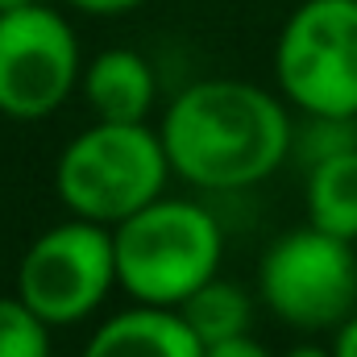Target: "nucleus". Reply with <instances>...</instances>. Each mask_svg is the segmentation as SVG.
I'll return each instance as SVG.
<instances>
[{
	"label": "nucleus",
	"instance_id": "nucleus-1",
	"mask_svg": "<svg viewBox=\"0 0 357 357\" xmlns=\"http://www.w3.org/2000/svg\"><path fill=\"white\" fill-rule=\"evenodd\" d=\"M171 175L199 191H245L270 178L291 154L287 100L250 79H199L162 112Z\"/></svg>",
	"mask_w": 357,
	"mask_h": 357
},
{
	"label": "nucleus",
	"instance_id": "nucleus-2",
	"mask_svg": "<svg viewBox=\"0 0 357 357\" xmlns=\"http://www.w3.org/2000/svg\"><path fill=\"white\" fill-rule=\"evenodd\" d=\"M116 287L133 303L178 307L195 287L220 274L225 233L216 216L191 199H167L137 208L112 225Z\"/></svg>",
	"mask_w": 357,
	"mask_h": 357
},
{
	"label": "nucleus",
	"instance_id": "nucleus-3",
	"mask_svg": "<svg viewBox=\"0 0 357 357\" xmlns=\"http://www.w3.org/2000/svg\"><path fill=\"white\" fill-rule=\"evenodd\" d=\"M171 178L158 129L146 121H96L75 133L54 167V191L71 216L121 225L154 204Z\"/></svg>",
	"mask_w": 357,
	"mask_h": 357
},
{
	"label": "nucleus",
	"instance_id": "nucleus-4",
	"mask_svg": "<svg viewBox=\"0 0 357 357\" xmlns=\"http://www.w3.org/2000/svg\"><path fill=\"white\" fill-rule=\"evenodd\" d=\"M274 79L303 116L357 121V0H303L274 42Z\"/></svg>",
	"mask_w": 357,
	"mask_h": 357
},
{
	"label": "nucleus",
	"instance_id": "nucleus-5",
	"mask_svg": "<svg viewBox=\"0 0 357 357\" xmlns=\"http://www.w3.org/2000/svg\"><path fill=\"white\" fill-rule=\"evenodd\" d=\"M258 291L270 312L299 328L324 333L357 312V250L316 225L291 229L258 262Z\"/></svg>",
	"mask_w": 357,
	"mask_h": 357
},
{
	"label": "nucleus",
	"instance_id": "nucleus-6",
	"mask_svg": "<svg viewBox=\"0 0 357 357\" xmlns=\"http://www.w3.org/2000/svg\"><path fill=\"white\" fill-rule=\"evenodd\" d=\"M112 287H116L112 229L84 216H71L33 237L17 262V295L50 328L88 320Z\"/></svg>",
	"mask_w": 357,
	"mask_h": 357
},
{
	"label": "nucleus",
	"instance_id": "nucleus-7",
	"mask_svg": "<svg viewBox=\"0 0 357 357\" xmlns=\"http://www.w3.org/2000/svg\"><path fill=\"white\" fill-rule=\"evenodd\" d=\"M84 59L71 21L46 4L0 13V112L46 121L79 88Z\"/></svg>",
	"mask_w": 357,
	"mask_h": 357
},
{
	"label": "nucleus",
	"instance_id": "nucleus-8",
	"mask_svg": "<svg viewBox=\"0 0 357 357\" xmlns=\"http://www.w3.org/2000/svg\"><path fill=\"white\" fill-rule=\"evenodd\" d=\"M79 357H204V345L175 307L133 303L108 316Z\"/></svg>",
	"mask_w": 357,
	"mask_h": 357
},
{
	"label": "nucleus",
	"instance_id": "nucleus-9",
	"mask_svg": "<svg viewBox=\"0 0 357 357\" xmlns=\"http://www.w3.org/2000/svg\"><path fill=\"white\" fill-rule=\"evenodd\" d=\"M79 88L96 121H146L158 100V75L146 63V54L129 46H112L100 50L84 67Z\"/></svg>",
	"mask_w": 357,
	"mask_h": 357
},
{
	"label": "nucleus",
	"instance_id": "nucleus-10",
	"mask_svg": "<svg viewBox=\"0 0 357 357\" xmlns=\"http://www.w3.org/2000/svg\"><path fill=\"white\" fill-rule=\"evenodd\" d=\"M303 199H307V225L357 241V146L312 162Z\"/></svg>",
	"mask_w": 357,
	"mask_h": 357
},
{
	"label": "nucleus",
	"instance_id": "nucleus-11",
	"mask_svg": "<svg viewBox=\"0 0 357 357\" xmlns=\"http://www.w3.org/2000/svg\"><path fill=\"white\" fill-rule=\"evenodd\" d=\"M175 312L199 337V345H220V341L245 337L254 324V299L245 295V287H237L220 274H212L204 287H195Z\"/></svg>",
	"mask_w": 357,
	"mask_h": 357
},
{
	"label": "nucleus",
	"instance_id": "nucleus-12",
	"mask_svg": "<svg viewBox=\"0 0 357 357\" xmlns=\"http://www.w3.org/2000/svg\"><path fill=\"white\" fill-rule=\"evenodd\" d=\"M0 357H50V324L17 291L0 295Z\"/></svg>",
	"mask_w": 357,
	"mask_h": 357
},
{
	"label": "nucleus",
	"instance_id": "nucleus-13",
	"mask_svg": "<svg viewBox=\"0 0 357 357\" xmlns=\"http://www.w3.org/2000/svg\"><path fill=\"white\" fill-rule=\"evenodd\" d=\"M349 146H357L354 116H307V125L295 129V137H291V154H299L307 167L337 150H349Z\"/></svg>",
	"mask_w": 357,
	"mask_h": 357
},
{
	"label": "nucleus",
	"instance_id": "nucleus-14",
	"mask_svg": "<svg viewBox=\"0 0 357 357\" xmlns=\"http://www.w3.org/2000/svg\"><path fill=\"white\" fill-rule=\"evenodd\" d=\"M204 357H274V354L245 333V337H233V341H220V345H204Z\"/></svg>",
	"mask_w": 357,
	"mask_h": 357
},
{
	"label": "nucleus",
	"instance_id": "nucleus-15",
	"mask_svg": "<svg viewBox=\"0 0 357 357\" xmlns=\"http://www.w3.org/2000/svg\"><path fill=\"white\" fill-rule=\"evenodd\" d=\"M67 4L79 8V13H91V17H121V13L142 8L146 0H67Z\"/></svg>",
	"mask_w": 357,
	"mask_h": 357
},
{
	"label": "nucleus",
	"instance_id": "nucleus-16",
	"mask_svg": "<svg viewBox=\"0 0 357 357\" xmlns=\"http://www.w3.org/2000/svg\"><path fill=\"white\" fill-rule=\"evenodd\" d=\"M333 357H357V312L345 316L337 328H333Z\"/></svg>",
	"mask_w": 357,
	"mask_h": 357
},
{
	"label": "nucleus",
	"instance_id": "nucleus-17",
	"mask_svg": "<svg viewBox=\"0 0 357 357\" xmlns=\"http://www.w3.org/2000/svg\"><path fill=\"white\" fill-rule=\"evenodd\" d=\"M282 357H333V349H324V345H295Z\"/></svg>",
	"mask_w": 357,
	"mask_h": 357
},
{
	"label": "nucleus",
	"instance_id": "nucleus-18",
	"mask_svg": "<svg viewBox=\"0 0 357 357\" xmlns=\"http://www.w3.org/2000/svg\"><path fill=\"white\" fill-rule=\"evenodd\" d=\"M25 4H38V0H0V13H13V8H25Z\"/></svg>",
	"mask_w": 357,
	"mask_h": 357
}]
</instances>
